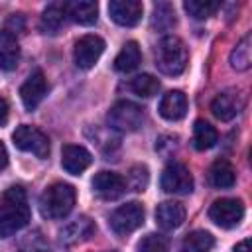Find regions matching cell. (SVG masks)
Returning <instances> with one entry per match:
<instances>
[{"label":"cell","instance_id":"d6986e66","mask_svg":"<svg viewBox=\"0 0 252 252\" xmlns=\"http://www.w3.org/2000/svg\"><path fill=\"white\" fill-rule=\"evenodd\" d=\"M67 18L81 26H93L98 18V6L93 0H77V2H65Z\"/></svg>","mask_w":252,"mask_h":252},{"label":"cell","instance_id":"6da1fadb","mask_svg":"<svg viewBox=\"0 0 252 252\" xmlns=\"http://www.w3.org/2000/svg\"><path fill=\"white\" fill-rule=\"evenodd\" d=\"M30 222V203L26 189L20 185L8 187L0 197V236L8 238Z\"/></svg>","mask_w":252,"mask_h":252},{"label":"cell","instance_id":"7402d4cb","mask_svg":"<svg viewBox=\"0 0 252 252\" xmlns=\"http://www.w3.org/2000/svg\"><path fill=\"white\" fill-rule=\"evenodd\" d=\"M142 61V51L136 41H126L120 49V53L114 59V69L118 73H130L134 71Z\"/></svg>","mask_w":252,"mask_h":252},{"label":"cell","instance_id":"4dcf8cb0","mask_svg":"<svg viewBox=\"0 0 252 252\" xmlns=\"http://www.w3.org/2000/svg\"><path fill=\"white\" fill-rule=\"evenodd\" d=\"M148 179H150V175H148V167L146 165H134L130 169L128 183H130V187L134 191H144L146 185H148Z\"/></svg>","mask_w":252,"mask_h":252},{"label":"cell","instance_id":"9c48e42d","mask_svg":"<svg viewBox=\"0 0 252 252\" xmlns=\"http://www.w3.org/2000/svg\"><path fill=\"white\" fill-rule=\"evenodd\" d=\"M102 51H104V39L94 33H87L75 41V49H73L75 65L79 69H91L98 61Z\"/></svg>","mask_w":252,"mask_h":252},{"label":"cell","instance_id":"ba28073f","mask_svg":"<svg viewBox=\"0 0 252 252\" xmlns=\"http://www.w3.org/2000/svg\"><path fill=\"white\" fill-rule=\"evenodd\" d=\"M159 185L165 193H173V195H187L193 189V175L187 169V165L179 163V161H171L165 165V169L161 171V179Z\"/></svg>","mask_w":252,"mask_h":252},{"label":"cell","instance_id":"5b68a950","mask_svg":"<svg viewBox=\"0 0 252 252\" xmlns=\"http://www.w3.org/2000/svg\"><path fill=\"white\" fill-rule=\"evenodd\" d=\"M144 222V207L138 201L120 205L118 209L112 211L108 224L110 228L118 234V236H126L130 232H134L136 228H140Z\"/></svg>","mask_w":252,"mask_h":252},{"label":"cell","instance_id":"2e32d148","mask_svg":"<svg viewBox=\"0 0 252 252\" xmlns=\"http://www.w3.org/2000/svg\"><path fill=\"white\" fill-rule=\"evenodd\" d=\"M158 110H159L161 118H165L169 122L181 120L187 114V96L181 91H169L161 96Z\"/></svg>","mask_w":252,"mask_h":252},{"label":"cell","instance_id":"d6a6232c","mask_svg":"<svg viewBox=\"0 0 252 252\" xmlns=\"http://www.w3.org/2000/svg\"><path fill=\"white\" fill-rule=\"evenodd\" d=\"M8 165V152H6V146L0 142V171Z\"/></svg>","mask_w":252,"mask_h":252},{"label":"cell","instance_id":"9a60e30c","mask_svg":"<svg viewBox=\"0 0 252 252\" xmlns=\"http://www.w3.org/2000/svg\"><path fill=\"white\" fill-rule=\"evenodd\" d=\"M93 232H94L93 220L89 217H79V219L71 220L69 224H65L59 230V242L65 244V246H71V244H77V242L87 240Z\"/></svg>","mask_w":252,"mask_h":252},{"label":"cell","instance_id":"484cf974","mask_svg":"<svg viewBox=\"0 0 252 252\" xmlns=\"http://www.w3.org/2000/svg\"><path fill=\"white\" fill-rule=\"evenodd\" d=\"M250 63H252V47H250V35L246 33L230 51V65L236 71H246Z\"/></svg>","mask_w":252,"mask_h":252},{"label":"cell","instance_id":"ac0fdd59","mask_svg":"<svg viewBox=\"0 0 252 252\" xmlns=\"http://www.w3.org/2000/svg\"><path fill=\"white\" fill-rule=\"evenodd\" d=\"M20 61V45L10 30H0V69L14 71Z\"/></svg>","mask_w":252,"mask_h":252},{"label":"cell","instance_id":"cb8c5ba5","mask_svg":"<svg viewBox=\"0 0 252 252\" xmlns=\"http://www.w3.org/2000/svg\"><path fill=\"white\" fill-rule=\"evenodd\" d=\"M213 246H215V238H213L211 232L193 230L183 238V242L179 246V252H211Z\"/></svg>","mask_w":252,"mask_h":252},{"label":"cell","instance_id":"7c38bea8","mask_svg":"<svg viewBox=\"0 0 252 252\" xmlns=\"http://www.w3.org/2000/svg\"><path fill=\"white\" fill-rule=\"evenodd\" d=\"M93 189L98 197H102L106 201H114L124 195L126 181L122 175H118L114 171H98L93 177Z\"/></svg>","mask_w":252,"mask_h":252},{"label":"cell","instance_id":"5bb4252c","mask_svg":"<svg viewBox=\"0 0 252 252\" xmlns=\"http://www.w3.org/2000/svg\"><path fill=\"white\" fill-rule=\"evenodd\" d=\"M93 163V156L87 148L77 146V144H67L61 150V165L67 173L71 175H79L83 173L89 165Z\"/></svg>","mask_w":252,"mask_h":252},{"label":"cell","instance_id":"603a6c76","mask_svg":"<svg viewBox=\"0 0 252 252\" xmlns=\"http://www.w3.org/2000/svg\"><path fill=\"white\" fill-rule=\"evenodd\" d=\"M217 142H219V134H217L215 126L209 124L207 120H195V126H193V146L203 152V150H211Z\"/></svg>","mask_w":252,"mask_h":252},{"label":"cell","instance_id":"8fae6325","mask_svg":"<svg viewBox=\"0 0 252 252\" xmlns=\"http://www.w3.org/2000/svg\"><path fill=\"white\" fill-rule=\"evenodd\" d=\"M45 94H47V81L41 71H33L20 87V98L26 110H35Z\"/></svg>","mask_w":252,"mask_h":252},{"label":"cell","instance_id":"52a82bcc","mask_svg":"<svg viewBox=\"0 0 252 252\" xmlns=\"http://www.w3.org/2000/svg\"><path fill=\"white\" fill-rule=\"evenodd\" d=\"M244 217V205L240 199H217L209 207V219L220 228H234Z\"/></svg>","mask_w":252,"mask_h":252},{"label":"cell","instance_id":"f1b7e54d","mask_svg":"<svg viewBox=\"0 0 252 252\" xmlns=\"http://www.w3.org/2000/svg\"><path fill=\"white\" fill-rule=\"evenodd\" d=\"M152 26L165 32L169 28L175 26V12H173V6L167 4V2H158L154 4V14H152Z\"/></svg>","mask_w":252,"mask_h":252},{"label":"cell","instance_id":"d4e9b609","mask_svg":"<svg viewBox=\"0 0 252 252\" xmlns=\"http://www.w3.org/2000/svg\"><path fill=\"white\" fill-rule=\"evenodd\" d=\"M20 252H65L57 244L49 242L41 232H30L20 240Z\"/></svg>","mask_w":252,"mask_h":252},{"label":"cell","instance_id":"e0dca14e","mask_svg":"<svg viewBox=\"0 0 252 252\" xmlns=\"http://www.w3.org/2000/svg\"><path fill=\"white\" fill-rule=\"evenodd\" d=\"M185 220V209L177 201H163L156 209V222L163 230H173L181 226Z\"/></svg>","mask_w":252,"mask_h":252},{"label":"cell","instance_id":"836d02e7","mask_svg":"<svg viewBox=\"0 0 252 252\" xmlns=\"http://www.w3.org/2000/svg\"><path fill=\"white\" fill-rule=\"evenodd\" d=\"M234 252H252V248H250V238L238 242V244L234 246Z\"/></svg>","mask_w":252,"mask_h":252},{"label":"cell","instance_id":"277c9868","mask_svg":"<svg viewBox=\"0 0 252 252\" xmlns=\"http://www.w3.org/2000/svg\"><path fill=\"white\" fill-rule=\"evenodd\" d=\"M108 126L118 132H134L144 122V110L136 102L130 100H118L108 110Z\"/></svg>","mask_w":252,"mask_h":252},{"label":"cell","instance_id":"44dd1931","mask_svg":"<svg viewBox=\"0 0 252 252\" xmlns=\"http://www.w3.org/2000/svg\"><path fill=\"white\" fill-rule=\"evenodd\" d=\"M209 181L217 189H230L236 181V171L226 159H217L209 169Z\"/></svg>","mask_w":252,"mask_h":252},{"label":"cell","instance_id":"ffe728a7","mask_svg":"<svg viewBox=\"0 0 252 252\" xmlns=\"http://www.w3.org/2000/svg\"><path fill=\"white\" fill-rule=\"evenodd\" d=\"M65 18H67V10H65V4H49L41 18H39V30L43 33H49V35H55L61 26L65 24Z\"/></svg>","mask_w":252,"mask_h":252},{"label":"cell","instance_id":"4316f807","mask_svg":"<svg viewBox=\"0 0 252 252\" xmlns=\"http://www.w3.org/2000/svg\"><path fill=\"white\" fill-rule=\"evenodd\" d=\"M183 8L191 18L207 20L217 14V10L220 8V2H217V0H187V2H183Z\"/></svg>","mask_w":252,"mask_h":252},{"label":"cell","instance_id":"1f68e13d","mask_svg":"<svg viewBox=\"0 0 252 252\" xmlns=\"http://www.w3.org/2000/svg\"><path fill=\"white\" fill-rule=\"evenodd\" d=\"M6 120H8V102L0 96V126H2Z\"/></svg>","mask_w":252,"mask_h":252},{"label":"cell","instance_id":"4fadbf2b","mask_svg":"<svg viewBox=\"0 0 252 252\" xmlns=\"http://www.w3.org/2000/svg\"><path fill=\"white\" fill-rule=\"evenodd\" d=\"M144 6L138 0H112L108 4V14L110 18L124 28H132L142 20Z\"/></svg>","mask_w":252,"mask_h":252},{"label":"cell","instance_id":"8992f818","mask_svg":"<svg viewBox=\"0 0 252 252\" xmlns=\"http://www.w3.org/2000/svg\"><path fill=\"white\" fill-rule=\"evenodd\" d=\"M12 140H14V146L22 152H28V154H33L35 158H47L49 156V140L47 136L33 128V126H28V124H22L14 130L12 134Z\"/></svg>","mask_w":252,"mask_h":252},{"label":"cell","instance_id":"83f0119b","mask_svg":"<svg viewBox=\"0 0 252 252\" xmlns=\"http://www.w3.org/2000/svg\"><path fill=\"white\" fill-rule=\"evenodd\" d=\"M130 91L138 96H144V98H150L154 94H158L159 91V81L150 75V73H142V75H136L132 81H130Z\"/></svg>","mask_w":252,"mask_h":252},{"label":"cell","instance_id":"30bf717a","mask_svg":"<svg viewBox=\"0 0 252 252\" xmlns=\"http://www.w3.org/2000/svg\"><path fill=\"white\" fill-rule=\"evenodd\" d=\"M242 108H244V96L236 89H226V91L219 93L211 102L213 114L222 122L236 118L242 112Z\"/></svg>","mask_w":252,"mask_h":252},{"label":"cell","instance_id":"f546056e","mask_svg":"<svg viewBox=\"0 0 252 252\" xmlns=\"http://www.w3.org/2000/svg\"><path fill=\"white\" fill-rule=\"evenodd\" d=\"M167 248H169L167 238L161 234H156V232L146 234L138 242V252H167Z\"/></svg>","mask_w":252,"mask_h":252},{"label":"cell","instance_id":"3957f363","mask_svg":"<svg viewBox=\"0 0 252 252\" xmlns=\"http://www.w3.org/2000/svg\"><path fill=\"white\" fill-rule=\"evenodd\" d=\"M75 207V189L69 183H53L39 197V211L45 219H63Z\"/></svg>","mask_w":252,"mask_h":252},{"label":"cell","instance_id":"7a4b0ae2","mask_svg":"<svg viewBox=\"0 0 252 252\" xmlns=\"http://www.w3.org/2000/svg\"><path fill=\"white\" fill-rule=\"evenodd\" d=\"M154 57H156V67L163 75L177 77L187 67L189 51H187L183 39H179L177 35H165V37H161L158 41Z\"/></svg>","mask_w":252,"mask_h":252}]
</instances>
